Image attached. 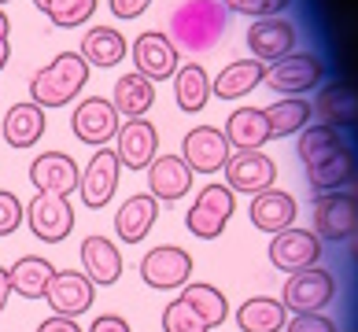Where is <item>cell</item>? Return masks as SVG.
Here are the masks:
<instances>
[{
    "label": "cell",
    "mask_w": 358,
    "mask_h": 332,
    "mask_svg": "<svg viewBox=\"0 0 358 332\" xmlns=\"http://www.w3.org/2000/svg\"><path fill=\"white\" fill-rule=\"evenodd\" d=\"M89 332H134V329H129V322L118 314H100L96 322L89 325Z\"/></svg>",
    "instance_id": "42"
},
{
    "label": "cell",
    "mask_w": 358,
    "mask_h": 332,
    "mask_svg": "<svg viewBox=\"0 0 358 332\" xmlns=\"http://www.w3.org/2000/svg\"><path fill=\"white\" fill-rule=\"evenodd\" d=\"M34 8L59 30H78L92 19L96 0H34Z\"/></svg>",
    "instance_id": "36"
},
{
    "label": "cell",
    "mask_w": 358,
    "mask_h": 332,
    "mask_svg": "<svg viewBox=\"0 0 358 332\" xmlns=\"http://www.w3.org/2000/svg\"><path fill=\"white\" fill-rule=\"evenodd\" d=\"M8 277H11V296L37 303V299H45L48 281L56 277V266L45 255H22L15 266H8Z\"/></svg>",
    "instance_id": "26"
},
{
    "label": "cell",
    "mask_w": 358,
    "mask_h": 332,
    "mask_svg": "<svg viewBox=\"0 0 358 332\" xmlns=\"http://www.w3.org/2000/svg\"><path fill=\"white\" fill-rule=\"evenodd\" d=\"M277 181V163L262 152H236L225 163V185L233 192H266Z\"/></svg>",
    "instance_id": "19"
},
{
    "label": "cell",
    "mask_w": 358,
    "mask_h": 332,
    "mask_svg": "<svg viewBox=\"0 0 358 332\" xmlns=\"http://www.w3.org/2000/svg\"><path fill=\"white\" fill-rule=\"evenodd\" d=\"M192 255L178 244H155L141 259V281L155 291H174L192 281Z\"/></svg>",
    "instance_id": "7"
},
{
    "label": "cell",
    "mask_w": 358,
    "mask_h": 332,
    "mask_svg": "<svg viewBox=\"0 0 358 332\" xmlns=\"http://www.w3.org/2000/svg\"><path fill=\"white\" fill-rule=\"evenodd\" d=\"M115 155L126 170L144 174L152 166V159L159 155V129L148 118H126L115 133Z\"/></svg>",
    "instance_id": "15"
},
{
    "label": "cell",
    "mask_w": 358,
    "mask_h": 332,
    "mask_svg": "<svg viewBox=\"0 0 358 332\" xmlns=\"http://www.w3.org/2000/svg\"><path fill=\"white\" fill-rule=\"evenodd\" d=\"M37 332H85V329L78 325L74 317H59V314H52V317H45V322L37 325Z\"/></svg>",
    "instance_id": "43"
},
{
    "label": "cell",
    "mask_w": 358,
    "mask_h": 332,
    "mask_svg": "<svg viewBox=\"0 0 358 332\" xmlns=\"http://www.w3.org/2000/svg\"><path fill=\"white\" fill-rule=\"evenodd\" d=\"M108 4L115 11V19H141L152 8V0H108Z\"/></svg>",
    "instance_id": "41"
},
{
    "label": "cell",
    "mask_w": 358,
    "mask_h": 332,
    "mask_svg": "<svg viewBox=\"0 0 358 332\" xmlns=\"http://www.w3.org/2000/svg\"><path fill=\"white\" fill-rule=\"evenodd\" d=\"M296 26L281 15H266V19H255L248 26V48H251V59H262V63H277L288 52H296Z\"/></svg>",
    "instance_id": "16"
},
{
    "label": "cell",
    "mask_w": 358,
    "mask_h": 332,
    "mask_svg": "<svg viewBox=\"0 0 358 332\" xmlns=\"http://www.w3.org/2000/svg\"><path fill=\"white\" fill-rule=\"evenodd\" d=\"M129 56H134L137 74H144L148 82H166V78H174L178 66H181L174 37L163 34V30L141 34L137 41H134V48H129Z\"/></svg>",
    "instance_id": "13"
},
{
    "label": "cell",
    "mask_w": 358,
    "mask_h": 332,
    "mask_svg": "<svg viewBox=\"0 0 358 332\" xmlns=\"http://www.w3.org/2000/svg\"><path fill=\"white\" fill-rule=\"evenodd\" d=\"M78 181H82V166H78L67 152H41V155H34L30 185L37 192L71 196V192H78Z\"/></svg>",
    "instance_id": "18"
},
{
    "label": "cell",
    "mask_w": 358,
    "mask_h": 332,
    "mask_svg": "<svg viewBox=\"0 0 358 332\" xmlns=\"http://www.w3.org/2000/svg\"><path fill=\"white\" fill-rule=\"evenodd\" d=\"M262 115H266V122H270V137H292V133H303L310 126L314 103L303 100V96H285V100L270 103Z\"/></svg>",
    "instance_id": "34"
},
{
    "label": "cell",
    "mask_w": 358,
    "mask_h": 332,
    "mask_svg": "<svg viewBox=\"0 0 358 332\" xmlns=\"http://www.w3.org/2000/svg\"><path fill=\"white\" fill-rule=\"evenodd\" d=\"M343 133L336 126H307L299 133V144H296V152H299V163L303 166H314V163H322V159H329L333 152L343 148Z\"/></svg>",
    "instance_id": "35"
},
{
    "label": "cell",
    "mask_w": 358,
    "mask_h": 332,
    "mask_svg": "<svg viewBox=\"0 0 358 332\" xmlns=\"http://www.w3.org/2000/svg\"><path fill=\"white\" fill-rule=\"evenodd\" d=\"M358 229V199L348 192L314 196V233L322 244H343Z\"/></svg>",
    "instance_id": "10"
},
{
    "label": "cell",
    "mask_w": 358,
    "mask_h": 332,
    "mask_svg": "<svg viewBox=\"0 0 358 332\" xmlns=\"http://www.w3.org/2000/svg\"><path fill=\"white\" fill-rule=\"evenodd\" d=\"M185 307H189L207 329H218L225 317H229V299L222 296V288L207 284V281H189L178 296Z\"/></svg>",
    "instance_id": "30"
},
{
    "label": "cell",
    "mask_w": 358,
    "mask_h": 332,
    "mask_svg": "<svg viewBox=\"0 0 358 332\" xmlns=\"http://www.w3.org/2000/svg\"><path fill=\"white\" fill-rule=\"evenodd\" d=\"M314 115H322V122L336 126V129L351 126L358 118V92L351 85H343V82L322 85V92H317V100H314Z\"/></svg>",
    "instance_id": "31"
},
{
    "label": "cell",
    "mask_w": 358,
    "mask_h": 332,
    "mask_svg": "<svg viewBox=\"0 0 358 332\" xmlns=\"http://www.w3.org/2000/svg\"><path fill=\"white\" fill-rule=\"evenodd\" d=\"M45 303L52 307V314H59V317H82L85 310H92V303H96V284H92L82 270H56V277L48 281Z\"/></svg>",
    "instance_id": "14"
},
{
    "label": "cell",
    "mask_w": 358,
    "mask_h": 332,
    "mask_svg": "<svg viewBox=\"0 0 358 332\" xmlns=\"http://www.w3.org/2000/svg\"><path fill=\"white\" fill-rule=\"evenodd\" d=\"M118 178H122V163H118L115 148H96L82 170V181H78V199L89 210H103L115 199Z\"/></svg>",
    "instance_id": "9"
},
{
    "label": "cell",
    "mask_w": 358,
    "mask_h": 332,
    "mask_svg": "<svg viewBox=\"0 0 358 332\" xmlns=\"http://www.w3.org/2000/svg\"><path fill=\"white\" fill-rule=\"evenodd\" d=\"M348 240H351V259H355V262H358V229H355V233H351V236H348Z\"/></svg>",
    "instance_id": "47"
},
{
    "label": "cell",
    "mask_w": 358,
    "mask_h": 332,
    "mask_svg": "<svg viewBox=\"0 0 358 332\" xmlns=\"http://www.w3.org/2000/svg\"><path fill=\"white\" fill-rule=\"evenodd\" d=\"M262 82L281 96H303V92H314L325 82V59L314 52H288L273 66H266Z\"/></svg>",
    "instance_id": "5"
},
{
    "label": "cell",
    "mask_w": 358,
    "mask_h": 332,
    "mask_svg": "<svg viewBox=\"0 0 358 332\" xmlns=\"http://www.w3.org/2000/svg\"><path fill=\"white\" fill-rule=\"evenodd\" d=\"M118 126H122V115L115 111V103L108 96H85L71 115V129L82 144L92 148H108V140H115Z\"/></svg>",
    "instance_id": "11"
},
{
    "label": "cell",
    "mask_w": 358,
    "mask_h": 332,
    "mask_svg": "<svg viewBox=\"0 0 358 332\" xmlns=\"http://www.w3.org/2000/svg\"><path fill=\"white\" fill-rule=\"evenodd\" d=\"M248 215H251V225H255V229L273 236V233L288 229V225H296V199H292L288 192H281V189L255 192L251 196Z\"/></svg>",
    "instance_id": "23"
},
{
    "label": "cell",
    "mask_w": 358,
    "mask_h": 332,
    "mask_svg": "<svg viewBox=\"0 0 358 332\" xmlns=\"http://www.w3.org/2000/svg\"><path fill=\"white\" fill-rule=\"evenodd\" d=\"M307 170V185L314 196H325V192H340L343 185H351V178L358 174V159L351 152V144H343L340 152H333L329 159H322V163L314 166H303Z\"/></svg>",
    "instance_id": "24"
},
{
    "label": "cell",
    "mask_w": 358,
    "mask_h": 332,
    "mask_svg": "<svg viewBox=\"0 0 358 332\" xmlns=\"http://www.w3.org/2000/svg\"><path fill=\"white\" fill-rule=\"evenodd\" d=\"M92 66L82 59V52H59L52 63H45L41 71H34L30 78V100L45 111L67 108L71 100H78L89 85Z\"/></svg>",
    "instance_id": "1"
},
{
    "label": "cell",
    "mask_w": 358,
    "mask_h": 332,
    "mask_svg": "<svg viewBox=\"0 0 358 332\" xmlns=\"http://www.w3.org/2000/svg\"><path fill=\"white\" fill-rule=\"evenodd\" d=\"M225 34V4L222 0H181L170 15V37L181 48L203 52Z\"/></svg>",
    "instance_id": "2"
},
{
    "label": "cell",
    "mask_w": 358,
    "mask_h": 332,
    "mask_svg": "<svg viewBox=\"0 0 358 332\" xmlns=\"http://www.w3.org/2000/svg\"><path fill=\"white\" fill-rule=\"evenodd\" d=\"M285 332H340V329H336L333 317H325V314H292Z\"/></svg>",
    "instance_id": "40"
},
{
    "label": "cell",
    "mask_w": 358,
    "mask_h": 332,
    "mask_svg": "<svg viewBox=\"0 0 358 332\" xmlns=\"http://www.w3.org/2000/svg\"><path fill=\"white\" fill-rule=\"evenodd\" d=\"M26 225L41 244H63L74 233V207L71 196H56V192H37L26 203Z\"/></svg>",
    "instance_id": "6"
},
{
    "label": "cell",
    "mask_w": 358,
    "mask_h": 332,
    "mask_svg": "<svg viewBox=\"0 0 358 332\" xmlns=\"http://www.w3.org/2000/svg\"><path fill=\"white\" fill-rule=\"evenodd\" d=\"M163 332H210V329L185 307L181 299H174L163 307Z\"/></svg>",
    "instance_id": "37"
},
{
    "label": "cell",
    "mask_w": 358,
    "mask_h": 332,
    "mask_svg": "<svg viewBox=\"0 0 358 332\" xmlns=\"http://www.w3.org/2000/svg\"><path fill=\"white\" fill-rule=\"evenodd\" d=\"M225 11H241V15H255V19H266V15H277L285 11L292 0H222Z\"/></svg>",
    "instance_id": "39"
},
{
    "label": "cell",
    "mask_w": 358,
    "mask_h": 332,
    "mask_svg": "<svg viewBox=\"0 0 358 332\" xmlns=\"http://www.w3.org/2000/svg\"><path fill=\"white\" fill-rule=\"evenodd\" d=\"M215 100V89H210V74L200 63H181L174 74V103L185 115H200L207 103Z\"/></svg>",
    "instance_id": "27"
},
{
    "label": "cell",
    "mask_w": 358,
    "mask_h": 332,
    "mask_svg": "<svg viewBox=\"0 0 358 332\" xmlns=\"http://www.w3.org/2000/svg\"><path fill=\"white\" fill-rule=\"evenodd\" d=\"M82 266H85V277L96 288H115L118 281H122V270H126V262H122V247H118L111 236H100V233H92L82 240Z\"/></svg>",
    "instance_id": "17"
},
{
    "label": "cell",
    "mask_w": 358,
    "mask_h": 332,
    "mask_svg": "<svg viewBox=\"0 0 358 332\" xmlns=\"http://www.w3.org/2000/svg\"><path fill=\"white\" fill-rule=\"evenodd\" d=\"M225 140L236 152H262L270 140V122L259 108H236L229 118H225Z\"/></svg>",
    "instance_id": "25"
},
{
    "label": "cell",
    "mask_w": 358,
    "mask_h": 332,
    "mask_svg": "<svg viewBox=\"0 0 358 332\" xmlns=\"http://www.w3.org/2000/svg\"><path fill=\"white\" fill-rule=\"evenodd\" d=\"M111 103H115V111L126 115V118H148L152 103H155V82H148V78L137 74V71H129L115 82Z\"/></svg>",
    "instance_id": "29"
},
{
    "label": "cell",
    "mask_w": 358,
    "mask_h": 332,
    "mask_svg": "<svg viewBox=\"0 0 358 332\" xmlns=\"http://www.w3.org/2000/svg\"><path fill=\"white\" fill-rule=\"evenodd\" d=\"M333 299H336V277L322 262L307 266L299 273H288L281 288V303L288 314H322Z\"/></svg>",
    "instance_id": "3"
},
{
    "label": "cell",
    "mask_w": 358,
    "mask_h": 332,
    "mask_svg": "<svg viewBox=\"0 0 358 332\" xmlns=\"http://www.w3.org/2000/svg\"><path fill=\"white\" fill-rule=\"evenodd\" d=\"M126 34H118L115 26H92L82 37V59L89 66H118L126 59Z\"/></svg>",
    "instance_id": "33"
},
{
    "label": "cell",
    "mask_w": 358,
    "mask_h": 332,
    "mask_svg": "<svg viewBox=\"0 0 358 332\" xmlns=\"http://www.w3.org/2000/svg\"><path fill=\"white\" fill-rule=\"evenodd\" d=\"M192 189V170L181 155H155L148 166V196L159 203H178Z\"/></svg>",
    "instance_id": "20"
},
{
    "label": "cell",
    "mask_w": 358,
    "mask_h": 332,
    "mask_svg": "<svg viewBox=\"0 0 358 332\" xmlns=\"http://www.w3.org/2000/svg\"><path fill=\"white\" fill-rule=\"evenodd\" d=\"M11 34V19H8V11L0 8V37H8Z\"/></svg>",
    "instance_id": "46"
},
{
    "label": "cell",
    "mask_w": 358,
    "mask_h": 332,
    "mask_svg": "<svg viewBox=\"0 0 358 332\" xmlns=\"http://www.w3.org/2000/svg\"><path fill=\"white\" fill-rule=\"evenodd\" d=\"M262 78H266L262 59H236L229 66H222V74L210 82V89H215L218 100H241L262 82Z\"/></svg>",
    "instance_id": "32"
},
{
    "label": "cell",
    "mask_w": 358,
    "mask_h": 332,
    "mask_svg": "<svg viewBox=\"0 0 358 332\" xmlns=\"http://www.w3.org/2000/svg\"><path fill=\"white\" fill-rule=\"evenodd\" d=\"M26 222V207L15 192L0 189V236H11Z\"/></svg>",
    "instance_id": "38"
},
{
    "label": "cell",
    "mask_w": 358,
    "mask_h": 332,
    "mask_svg": "<svg viewBox=\"0 0 358 332\" xmlns=\"http://www.w3.org/2000/svg\"><path fill=\"white\" fill-rule=\"evenodd\" d=\"M229 155H233L229 140L215 126H192L181 140V159L189 163L192 174H218L229 163Z\"/></svg>",
    "instance_id": "12"
},
{
    "label": "cell",
    "mask_w": 358,
    "mask_h": 332,
    "mask_svg": "<svg viewBox=\"0 0 358 332\" xmlns=\"http://www.w3.org/2000/svg\"><path fill=\"white\" fill-rule=\"evenodd\" d=\"M8 59H11V41H8V37H0V71L8 66Z\"/></svg>",
    "instance_id": "45"
},
{
    "label": "cell",
    "mask_w": 358,
    "mask_h": 332,
    "mask_svg": "<svg viewBox=\"0 0 358 332\" xmlns=\"http://www.w3.org/2000/svg\"><path fill=\"white\" fill-rule=\"evenodd\" d=\"M285 325H288V310L281 299L255 296L236 307V329L241 332H285Z\"/></svg>",
    "instance_id": "28"
},
{
    "label": "cell",
    "mask_w": 358,
    "mask_h": 332,
    "mask_svg": "<svg viewBox=\"0 0 358 332\" xmlns=\"http://www.w3.org/2000/svg\"><path fill=\"white\" fill-rule=\"evenodd\" d=\"M8 299H11V277H8L4 266H0V310L8 307Z\"/></svg>",
    "instance_id": "44"
},
{
    "label": "cell",
    "mask_w": 358,
    "mask_h": 332,
    "mask_svg": "<svg viewBox=\"0 0 358 332\" xmlns=\"http://www.w3.org/2000/svg\"><path fill=\"white\" fill-rule=\"evenodd\" d=\"M45 108H37L34 100H22V103H11L4 122H0V140H8L15 152L34 148L37 140L45 137Z\"/></svg>",
    "instance_id": "21"
},
{
    "label": "cell",
    "mask_w": 358,
    "mask_h": 332,
    "mask_svg": "<svg viewBox=\"0 0 358 332\" xmlns=\"http://www.w3.org/2000/svg\"><path fill=\"white\" fill-rule=\"evenodd\" d=\"M155 222H159V199L148 196V192L129 196L126 203L115 210V233L122 244H141L144 236L155 229Z\"/></svg>",
    "instance_id": "22"
},
{
    "label": "cell",
    "mask_w": 358,
    "mask_h": 332,
    "mask_svg": "<svg viewBox=\"0 0 358 332\" xmlns=\"http://www.w3.org/2000/svg\"><path fill=\"white\" fill-rule=\"evenodd\" d=\"M233 210H236V192L229 185H203V192L192 199L189 215H185V225L196 240H218Z\"/></svg>",
    "instance_id": "4"
},
{
    "label": "cell",
    "mask_w": 358,
    "mask_h": 332,
    "mask_svg": "<svg viewBox=\"0 0 358 332\" xmlns=\"http://www.w3.org/2000/svg\"><path fill=\"white\" fill-rule=\"evenodd\" d=\"M4 4H11V0H0V8H4Z\"/></svg>",
    "instance_id": "48"
},
{
    "label": "cell",
    "mask_w": 358,
    "mask_h": 332,
    "mask_svg": "<svg viewBox=\"0 0 358 332\" xmlns=\"http://www.w3.org/2000/svg\"><path fill=\"white\" fill-rule=\"evenodd\" d=\"M322 251H325V244L317 240L314 229L288 225V229L273 233L266 255H270V266H273V270H281V273H299V270H307V266H317V262H322Z\"/></svg>",
    "instance_id": "8"
}]
</instances>
